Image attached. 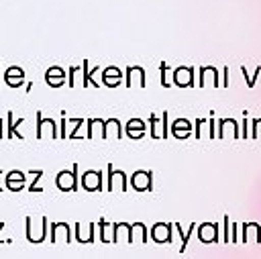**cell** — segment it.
Instances as JSON below:
<instances>
[{
	"mask_svg": "<svg viewBox=\"0 0 261 259\" xmlns=\"http://www.w3.org/2000/svg\"><path fill=\"white\" fill-rule=\"evenodd\" d=\"M94 228L96 224H88V232L82 230V224H75V239L80 243H94Z\"/></svg>",
	"mask_w": 261,
	"mask_h": 259,
	"instance_id": "ac0fdd59",
	"label": "cell"
},
{
	"mask_svg": "<svg viewBox=\"0 0 261 259\" xmlns=\"http://www.w3.org/2000/svg\"><path fill=\"white\" fill-rule=\"evenodd\" d=\"M149 124H151V137H153V139H159V137H161L159 118H157V116H149Z\"/></svg>",
	"mask_w": 261,
	"mask_h": 259,
	"instance_id": "7402d4cb",
	"label": "cell"
},
{
	"mask_svg": "<svg viewBox=\"0 0 261 259\" xmlns=\"http://www.w3.org/2000/svg\"><path fill=\"white\" fill-rule=\"evenodd\" d=\"M120 139L122 137V128H120V120L118 118H108L104 120V133H102V139Z\"/></svg>",
	"mask_w": 261,
	"mask_h": 259,
	"instance_id": "5bb4252c",
	"label": "cell"
},
{
	"mask_svg": "<svg viewBox=\"0 0 261 259\" xmlns=\"http://www.w3.org/2000/svg\"><path fill=\"white\" fill-rule=\"evenodd\" d=\"M4 82H6V86H10V88H20V86L24 84V77H4Z\"/></svg>",
	"mask_w": 261,
	"mask_h": 259,
	"instance_id": "cb8c5ba5",
	"label": "cell"
},
{
	"mask_svg": "<svg viewBox=\"0 0 261 259\" xmlns=\"http://www.w3.org/2000/svg\"><path fill=\"white\" fill-rule=\"evenodd\" d=\"M198 237H200L202 243H214V241H218V224L204 222L198 228Z\"/></svg>",
	"mask_w": 261,
	"mask_h": 259,
	"instance_id": "30bf717a",
	"label": "cell"
},
{
	"mask_svg": "<svg viewBox=\"0 0 261 259\" xmlns=\"http://www.w3.org/2000/svg\"><path fill=\"white\" fill-rule=\"evenodd\" d=\"M82 186H84V190H88V192L102 190V171H94V169L86 171V173L82 175Z\"/></svg>",
	"mask_w": 261,
	"mask_h": 259,
	"instance_id": "8992f818",
	"label": "cell"
},
{
	"mask_svg": "<svg viewBox=\"0 0 261 259\" xmlns=\"http://www.w3.org/2000/svg\"><path fill=\"white\" fill-rule=\"evenodd\" d=\"M167 118H169V114H167V112H163V114H161V137H163V139L169 135V128H167Z\"/></svg>",
	"mask_w": 261,
	"mask_h": 259,
	"instance_id": "d4e9b609",
	"label": "cell"
},
{
	"mask_svg": "<svg viewBox=\"0 0 261 259\" xmlns=\"http://www.w3.org/2000/svg\"><path fill=\"white\" fill-rule=\"evenodd\" d=\"M14 137V114L8 110L6 112V139H12Z\"/></svg>",
	"mask_w": 261,
	"mask_h": 259,
	"instance_id": "44dd1931",
	"label": "cell"
},
{
	"mask_svg": "<svg viewBox=\"0 0 261 259\" xmlns=\"http://www.w3.org/2000/svg\"><path fill=\"white\" fill-rule=\"evenodd\" d=\"M167 69H169V67H167L165 63H161V86H163V88H169V86H171L169 80H167Z\"/></svg>",
	"mask_w": 261,
	"mask_h": 259,
	"instance_id": "484cf974",
	"label": "cell"
},
{
	"mask_svg": "<svg viewBox=\"0 0 261 259\" xmlns=\"http://www.w3.org/2000/svg\"><path fill=\"white\" fill-rule=\"evenodd\" d=\"M69 243L71 241V228L67 222H53L51 224V243Z\"/></svg>",
	"mask_w": 261,
	"mask_h": 259,
	"instance_id": "5b68a950",
	"label": "cell"
},
{
	"mask_svg": "<svg viewBox=\"0 0 261 259\" xmlns=\"http://www.w3.org/2000/svg\"><path fill=\"white\" fill-rule=\"evenodd\" d=\"M130 235H133V243L139 239L141 243H147V228L143 222H137V224H130Z\"/></svg>",
	"mask_w": 261,
	"mask_h": 259,
	"instance_id": "d6986e66",
	"label": "cell"
},
{
	"mask_svg": "<svg viewBox=\"0 0 261 259\" xmlns=\"http://www.w3.org/2000/svg\"><path fill=\"white\" fill-rule=\"evenodd\" d=\"M45 135H51V139H55V137H59V133H57V124H55V120L53 118H45L41 112H37V139H43Z\"/></svg>",
	"mask_w": 261,
	"mask_h": 259,
	"instance_id": "7a4b0ae2",
	"label": "cell"
},
{
	"mask_svg": "<svg viewBox=\"0 0 261 259\" xmlns=\"http://www.w3.org/2000/svg\"><path fill=\"white\" fill-rule=\"evenodd\" d=\"M112 243H120V241H124V243H133V235H130V224H126V222H118V224H112Z\"/></svg>",
	"mask_w": 261,
	"mask_h": 259,
	"instance_id": "9c48e42d",
	"label": "cell"
},
{
	"mask_svg": "<svg viewBox=\"0 0 261 259\" xmlns=\"http://www.w3.org/2000/svg\"><path fill=\"white\" fill-rule=\"evenodd\" d=\"M102 133H104V120L102 118H88V139H92V137H96V135H100L102 137Z\"/></svg>",
	"mask_w": 261,
	"mask_h": 259,
	"instance_id": "e0dca14e",
	"label": "cell"
},
{
	"mask_svg": "<svg viewBox=\"0 0 261 259\" xmlns=\"http://www.w3.org/2000/svg\"><path fill=\"white\" fill-rule=\"evenodd\" d=\"M171 228L173 224H165V222H157L151 230V237L155 243H171Z\"/></svg>",
	"mask_w": 261,
	"mask_h": 259,
	"instance_id": "ba28073f",
	"label": "cell"
},
{
	"mask_svg": "<svg viewBox=\"0 0 261 259\" xmlns=\"http://www.w3.org/2000/svg\"><path fill=\"white\" fill-rule=\"evenodd\" d=\"M4 77H24V69L12 65V67H8V69L4 71Z\"/></svg>",
	"mask_w": 261,
	"mask_h": 259,
	"instance_id": "603a6c76",
	"label": "cell"
},
{
	"mask_svg": "<svg viewBox=\"0 0 261 259\" xmlns=\"http://www.w3.org/2000/svg\"><path fill=\"white\" fill-rule=\"evenodd\" d=\"M120 80H122V71H120L118 67H106V69L102 71V84L108 86V88L118 86Z\"/></svg>",
	"mask_w": 261,
	"mask_h": 259,
	"instance_id": "4fadbf2b",
	"label": "cell"
},
{
	"mask_svg": "<svg viewBox=\"0 0 261 259\" xmlns=\"http://www.w3.org/2000/svg\"><path fill=\"white\" fill-rule=\"evenodd\" d=\"M173 84L179 86V88L194 86V69L192 67H177L173 71Z\"/></svg>",
	"mask_w": 261,
	"mask_h": 259,
	"instance_id": "52a82bcc",
	"label": "cell"
},
{
	"mask_svg": "<svg viewBox=\"0 0 261 259\" xmlns=\"http://www.w3.org/2000/svg\"><path fill=\"white\" fill-rule=\"evenodd\" d=\"M0 65H2V63H0Z\"/></svg>",
	"mask_w": 261,
	"mask_h": 259,
	"instance_id": "f546056e",
	"label": "cell"
},
{
	"mask_svg": "<svg viewBox=\"0 0 261 259\" xmlns=\"http://www.w3.org/2000/svg\"><path fill=\"white\" fill-rule=\"evenodd\" d=\"M171 133H173V137H177V139H186V137H190V133H192L190 120H186V118H177V120L173 122V126H171Z\"/></svg>",
	"mask_w": 261,
	"mask_h": 259,
	"instance_id": "2e32d148",
	"label": "cell"
},
{
	"mask_svg": "<svg viewBox=\"0 0 261 259\" xmlns=\"http://www.w3.org/2000/svg\"><path fill=\"white\" fill-rule=\"evenodd\" d=\"M130 139H141L145 135V122L141 118H130L126 122V131H124Z\"/></svg>",
	"mask_w": 261,
	"mask_h": 259,
	"instance_id": "9a60e30c",
	"label": "cell"
},
{
	"mask_svg": "<svg viewBox=\"0 0 261 259\" xmlns=\"http://www.w3.org/2000/svg\"><path fill=\"white\" fill-rule=\"evenodd\" d=\"M259 243H261V226H259Z\"/></svg>",
	"mask_w": 261,
	"mask_h": 259,
	"instance_id": "83f0119b",
	"label": "cell"
},
{
	"mask_svg": "<svg viewBox=\"0 0 261 259\" xmlns=\"http://www.w3.org/2000/svg\"><path fill=\"white\" fill-rule=\"evenodd\" d=\"M4 186L10 192H20V190L27 188V175L22 171H18V169H12V171H8L4 175Z\"/></svg>",
	"mask_w": 261,
	"mask_h": 259,
	"instance_id": "3957f363",
	"label": "cell"
},
{
	"mask_svg": "<svg viewBox=\"0 0 261 259\" xmlns=\"http://www.w3.org/2000/svg\"><path fill=\"white\" fill-rule=\"evenodd\" d=\"M130 184L137 192H145V190H153V173L151 171H135L133 177H130Z\"/></svg>",
	"mask_w": 261,
	"mask_h": 259,
	"instance_id": "277c9868",
	"label": "cell"
},
{
	"mask_svg": "<svg viewBox=\"0 0 261 259\" xmlns=\"http://www.w3.org/2000/svg\"><path fill=\"white\" fill-rule=\"evenodd\" d=\"M0 177H2V171H0ZM0 192H2V186H0Z\"/></svg>",
	"mask_w": 261,
	"mask_h": 259,
	"instance_id": "f1b7e54d",
	"label": "cell"
},
{
	"mask_svg": "<svg viewBox=\"0 0 261 259\" xmlns=\"http://www.w3.org/2000/svg\"><path fill=\"white\" fill-rule=\"evenodd\" d=\"M133 84H137V86H145V69L143 67H139V65H130V67H126V84L124 86H133Z\"/></svg>",
	"mask_w": 261,
	"mask_h": 259,
	"instance_id": "8fae6325",
	"label": "cell"
},
{
	"mask_svg": "<svg viewBox=\"0 0 261 259\" xmlns=\"http://www.w3.org/2000/svg\"><path fill=\"white\" fill-rule=\"evenodd\" d=\"M55 184L61 192H75L77 190V165L71 167V171H61L55 177Z\"/></svg>",
	"mask_w": 261,
	"mask_h": 259,
	"instance_id": "6da1fadb",
	"label": "cell"
},
{
	"mask_svg": "<svg viewBox=\"0 0 261 259\" xmlns=\"http://www.w3.org/2000/svg\"><path fill=\"white\" fill-rule=\"evenodd\" d=\"M253 137H261V118L253 120Z\"/></svg>",
	"mask_w": 261,
	"mask_h": 259,
	"instance_id": "4316f807",
	"label": "cell"
},
{
	"mask_svg": "<svg viewBox=\"0 0 261 259\" xmlns=\"http://www.w3.org/2000/svg\"><path fill=\"white\" fill-rule=\"evenodd\" d=\"M31 173H33V182L27 186V190H29V192H43V188L39 186V179L43 177V171L37 169V171H31Z\"/></svg>",
	"mask_w": 261,
	"mask_h": 259,
	"instance_id": "ffe728a7",
	"label": "cell"
},
{
	"mask_svg": "<svg viewBox=\"0 0 261 259\" xmlns=\"http://www.w3.org/2000/svg\"><path fill=\"white\" fill-rule=\"evenodd\" d=\"M45 82L51 86V88H59V86H63V82H65V71L61 69V67H49L47 69V73H45Z\"/></svg>",
	"mask_w": 261,
	"mask_h": 259,
	"instance_id": "7c38bea8",
	"label": "cell"
}]
</instances>
